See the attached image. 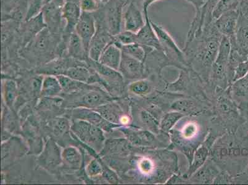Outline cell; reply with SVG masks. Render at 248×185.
Wrapping results in <instances>:
<instances>
[{
    "mask_svg": "<svg viewBox=\"0 0 248 185\" xmlns=\"http://www.w3.org/2000/svg\"><path fill=\"white\" fill-rule=\"evenodd\" d=\"M97 30L96 20L93 13H82L77 24L75 31L82 40L88 54L90 42Z\"/></svg>",
    "mask_w": 248,
    "mask_h": 185,
    "instance_id": "obj_10",
    "label": "cell"
},
{
    "mask_svg": "<svg viewBox=\"0 0 248 185\" xmlns=\"http://www.w3.org/2000/svg\"><path fill=\"white\" fill-rule=\"evenodd\" d=\"M88 64L94 71L96 72L101 78V83L105 85L107 90L108 87L111 89L112 87H121L124 82V77L121 72L101 64L98 62L88 59Z\"/></svg>",
    "mask_w": 248,
    "mask_h": 185,
    "instance_id": "obj_8",
    "label": "cell"
},
{
    "mask_svg": "<svg viewBox=\"0 0 248 185\" xmlns=\"http://www.w3.org/2000/svg\"><path fill=\"white\" fill-rule=\"evenodd\" d=\"M247 129H248V123H247Z\"/></svg>",
    "mask_w": 248,
    "mask_h": 185,
    "instance_id": "obj_46",
    "label": "cell"
},
{
    "mask_svg": "<svg viewBox=\"0 0 248 185\" xmlns=\"http://www.w3.org/2000/svg\"><path fill=\"white\" fill-rule=\"evenodd\" d=\"M3 90L4 102L8 107L12 108L17 100L18 91L16 83L13 80H6Z\"/></svg>",
    "mask_w": 248,
    "mask_h": 185,
    "instance_id": "obj_29",
    "label": "cell"
},
{
    "mask_svg": "<svg viewBox=\"0 0 248 185\" xmlns=\"http://www.w3.org/2000/svg\"><path fill=\"white\" fill-rule=\"evenodd\" d=\"M113 42V36L110 34L105 27L97 26L95 34L90 43L88 50L89 58L94 62H98L108 45Z\"/></svg>",
    "mask_w": 248,
    "mask_h": 185,
    "instance_id": "obj_7",
    "label": "cell"
},
{
    "mask_svg": "<svg viewBox=\"0 0 248 185\" xmlns=\"http://www.w3.org/2000/svg\"><path fill=\"white\" fill-rule=\"evenodd\" d=\"M67 55L70 58L78 61L88 60L89 56L81 38L75 31L68 37L67 42Z\"/></svg>",
    "mask_w": 248,
    "mask_h": 185,
    "instance_id": "obj_18",
    "label": "cell"
},
{
    "mask_svg": "<svg viewBox=\"0 0 248 185\" xmlns=\"http://www.w3.org/2000/svg\"><path fill=\"white\" fill-rule=\"evenodd\" d=\"M184 114L181 112L175 111L170 112L164 116L159 124V128L162 132H169L178 121L180 120Z\"/></svg>",
    "mask_w": 248,
    "mask_h": 185,
    "instance_id": "obj_30",
    "label": "cell"
},
{
    "mask_svg": "<svg viewBox=\"0 0 248 185\" xmlns=\"http://www.w3.org/2000/svg\"><path fill=\"white\" fill-rule=\"evenodd\" d=\"M78 6L82 13H93L99 8V3L96 0H79Z\"/></svg>",
    "mask_w": 248,
    "mask_h": 185,
    "instance_id": "obj_36",
    "label": "cell"
},
{
    "mask_svg": "<svg viewBox=\"0 0 248 185\" xmlns=\"http://www.w3.org/2000/svg\"><path fill=\"white\" fill-rule=\"evenodd\" d=\"M209 154V151L204 146L198 149L195 153L192 164L190 167V174H193L204 164Z\"/></svg>",
    "mask_w": 248,
    "mask_h": 185,
    "instance_id": "obj_32",
    "label": "cell"
},
{
    "mask_svg": "<svg viewBox=\"0 0 248 185\" xmlns=\"http://www.w3.org/2000/svg\"><path fill=\"white\" fill-rule=\"evenodd\" d=\"M128 89L136 95L145 96L150 93L152 90V85L147 80H139L131 83Z\"/></svg>",
    "mask_w": 248,
    "mask_h": 185,
    "instance_id": "obj_31",
    "label": "cell"
},
{
    "mask_svg": "<svg viewBox=\"0 0 248 185\" xmlns=\"http://www.w3.org/2000/svg\"><path fill=\"white\" fill-rule=\"evenodd\" d=\"M71 123L65 117H58L51 121L52 134L55 137H62L71 130Z\"/></svg>",
    "mask_w": 248,
    "mask_h": 185,
    "instance_id": "obj_28",
    "label": "cell"
},
{
    "mask_svg": "<svg viewBox=\"0 0 248 185\" xmlns=\"http://www.w3.org/2000/svg\"><path fill=\"white\" fill-rule=\"evenodd\" d=\"M144 15H145L146 23L145 26L136 33V43L142 46H149L157 50L162 51L158 38L151 24V19L149 17L148 13H145Z\"/></svg>",
    "mask_w": 248,
    "mask_h": 185,
    "instance_id": "obj_15",
    "label": "cell"
},
{
    "mask_svg": "<svg viewBox=\"0 0 248 185\" xmlns=\"http://www.w3.org/2000/svg\"><path fill=\"white\" fill-rule=\"evenodd\" d=\"M158 1V0H143V4H142V11H143V14L148 12V7L151 4L155 3V2ZM188 2L194 4L195 1L194 0H187Z\"/></svg>",
    "mask_w": 248,
    "mask_h": 185,
    "instance_id": "obj_40",
    "label": "cell"
},
{
    "mask_svg": "<svg viewBox=\"0 0 248 185\" xmlns=\"http://www.w3.org/2000/svg\"><path fill=\"white\" fill-rule=\"evenodd\" d=\"M127 0H110L104 13L105 28L112 36L122 31L123 24V9Z\"/></svg>",
    "mask_w": 248,
    "mask_h": 185,
    "instance_id": "obj_3",
    "label": "cell"
},
{
    "mask_svg": "<svg viewBox=\"0 0 248 185\" xmlns=\"http://www.w3.org/2000/svg\"><path fill=\"white\" fill-rule=\"evenodd\" d=\"M239 11H240V13L241 15H243L246 19L248 20V6L247 7L241 9V10H239Z\"/></svg>",
    "mask_w": 248,
    "mask_h": 185,
    "instance_id": "obj_42",
    "label": "cell"
},
{
    "mask_svg": "<svg viewBox=\"0 0 248 185\" xmlns=\"http://www.w3.org/2000/svg\"><path fill=\"white\" fill-rule=\"evenodd\" d=\"M151 24L158 38L162 51L165 55L167 56L170 55V58H174L180 62H185L184 52L179 48L168 31H167L160 25L153 22L152 20H151Z\"/></svg>",
    "mask_w": 248,
    "mask_h": 185,
    "instance_id": "obj_5",
    "label": "cell"
},
{
    "mask_svg": "<svg viewBox=\"0 0 248 185\" xmlns=\"http://www.w3.org/2000/svg\"><path fill=\"white\" fill-rule=\"evenodd\" d=\"M140 169L144 173L149 172L152 169V164L148 159H143L140 164Z\"/></svg>",
    "mask_w": 248,
    "mask_h": 185,
    "instance_id": "obj_39",
    "label": "cell"
},
{
    "mask_svg": "<svg viewBox=\"0 0 248 185\" xmlns=\"http://www.w3.org/2000/svg\"><path fill=\"white\" fill-rule=\"evenodd\" d=\"M113 40L114 44L119 47L135 44L136 43V33L127 31H122L118 34L113 36Z\"/></svg>",
    "mask_w": 248,
    "mask_h": 185,
    "instance_id": "obj_33",
    "label": "cell"
},
{
    "mask_svg": "<svg viewBox=\"0 0 248 185\" xmlns=\"http://www.w3.org/2000/svg\"><path fill=\"white\" fill-rule=\"evenodd\" d=\"M172 108L176 111L181 112L184 114L186 112L192 111L194 108V103L190 100L178 101L173 103Z\"/></svg>",
    "mask_w": 248,
    "mask_h": 185,
    "instance_id": "obj_37",
    "label": "cell"
},
{
    "mask_svg": "<svg viewBox=\"0 0 248 185\" xmlns=\"http://www.w3.org/2000/svg\"><path fill=\"white\" fill-rule=\"evenodd\" d=\"M145 70V63L123 53L119 71L124 79L129 80H139L143 77Z\"/></svg>",
    "mask_w": 248,
    "mask_h": 185,
    "instance_id": "obj_12",
    "label": "cell"
},
{
    "mask_svg": "<svg viewBox=\"0 0 248 185\" xmlns=\"http://www.w3.org/2000/svg\"><path fill=\"white\" fill-rule=\"evenodd\" d=\"M140 118L143 123L149 129L154 132H157L159 128V124L155 120L152 114L149 113L146 110H143L140 112Z\"/></svg>",
    "mask_w": 248,
    "mask_h": 185,
    "instance_id": "obj_34",
    "label": "cell"
},
{
    "mask_svg": "<svg viewBox=\"0 0 248 185\" xmlns=\"http://www.w3.org/2000/svg\"><path fill=\"white\" fill-rule=\"evenodd\" d=\"M90 69L91 70L87 68L83 64L75 65V66L69 67L63 75L69 77L78 82L90 84L92 82V77L94 72L91 67Z\"/></svg>",
    "mask_w": 248,
    "mask_h": 185,
    "instance_id": "obj_24",
    "label": "cell"
},
{
    "mask_svg": "<svg viewBox=\"0 0 248 185\" xmlns=\"http://www.w3.org/2000/svg\"><path fill=\"white\" fill-rule=\"evenodd\" d=\"M196 128L194 125H188L184 130V135L186 137H191L195 134Z\"/></svg>",
    "mask_w": 248,
    "mask_h": 185,
    "instance_id": "obj_41",
    "label": "cell"
},
{
    "mask_svg": "<svg viewBox=\"0 0 248 185\" xmlns=\"http://www.w3.org/2000/svg\"><path fill=\"white\" fill-rule=\"evenodd\" d=\"M67 94L66 103L68 106L66 107L73 109L85 108L93 109L114 101L109 92L93 84L79 92Z\"/></svg>",
    "mask_w": 248,
    "mask_h": 185,
    "instance_id": "obj_1",
    "label": "cell"
},
{
    "mask_svg": "<svg viewBox=\"0 0 248 185\" xmlns=\"http://www.w3.org/2000/svg\"><path fill=\"white\" fill-rule=\"evenodd\" d=\"M56 77L58 78L59 82L62 86V91L65 94H71L79 92L80 90L86 89L90 85L73 80L63 74L56 76Z\"/></svg>",
    "mask_w": 248,
    "mask_h": 185,
    "instance_id": "obj_26",
    "label": "cell"
},
{
    "mask_svg": "<svg viewBox=\"0 0 248 185\" xmlns=\"http://www.w3.org/2000/svg\"><path fill=\"white\" fill-rule=\"evenodd\" d=\"M73 58L71 60L67 59H59L53 61L48 64H45L40 69V74H44L45 75L58 76L64 74L65 72L67 71L69 67H73L70 65L71 64H74L78 62V60H76L75 62H72Z\"/></svg>",
    "mask_w": 248,
    "mask_h": 185,
    "instance_id": "obj_21",
    "label": "cell"
},
{
    "mask_svg": "<svg viewBox=\"0 0 248 185\" xmlns=\"http://www.w3.org/2000/svg\"><path fill=\"white\" fill-rule=\"evenodd\" d=\"M240 0H219L213 12L214 21L229 11L238 10Z\"/></svg>",
    "mask_w": 248,
    "mask_h": 185,
    "instance_id": "obj_27",
    "label": "cell"
},
{
    "mask_svg": "<svg viewBox=\"0 0 248 185\" xmlns=\"http://www.w3.org/2000/svg\"><path fill=\"white\" fill-rule=\"evenodd\" d=\"M62 164L69 170H78L82 164V157L79 150L74 146H68L62 151Z\"/></svg>",
    "mask_w": 248,
    "mask_h": 185,
    "instance_id": "obj_19",
    "label": "cell"
},
{
    "mask_svg": "<svg viewBox=\"0 0 248 185\" xmlns=\"http://www.w3.org/2000/svg\"><path fill=\"white\" fill-rule=\"evenodd\" d=\"M240 11L234 10L225 13L214 21L218 32L222 36L231 38L235 33Z\"/></svg>",
    "mask_w": 248,
    "mask_h": 185,
    "instance_id": "obj_14",
    "label": "cell"
},
{
    "mask_svg": "<svg viewBox=\"0 0 248 185\" xmlns=\"http://www.w3.org/2000/svg\"><path fill=\"white\" fill-rule=\"evenodd\" d=\"M127 4V7L123 13L124 31L136 33L145 26V15L138 4L135 2L129 1Z\"/></svg>",
    "mask_w": 248,
    "mask_h": 185,
    "instance_id": "obj_6",
    "label": "cell"
},
{
    "mask_svg": "<svg viewBox=\"0 0 248 185\" xmlns=\"http://www.w3.org/2000/svg\"><path fill=\"white\" fill-rule=\"evenodd\" d=\"M123 132L130 143L137 146H146L152 143L155 137L147 131H135L130 128H122Z\"/></svg>",
    "mask_w": 248,
    "mask_h": 185,
    "instance_id": "obj_23",
    "label": "cell"
},
{
    "mask_svg": "<svg viewBox=\"0 0 248 185\" xmlns=\"http://www.w3.org/2000/svg\"><path fill=\"white\" fill-rule=\"evenodd\" d=\"M97 1H98V3L99 4L100 3H104V4H107L110 1V0H96Z\"/></svg>",
    "mask_w": 248,
    "mask_h": 185,
    "instance_id": "obj_44",
    "label": "cell"
},
{
    "mask_svg": "<svg viewBox=\"0 0 248 185\" xmlns=\"http://www.w3.org/2000/svg\"><path fill=\"white\" fill-rule=\"evenodd\" d=\"M82 15L79 6L78 4L71 1H65L62 11L63 19L66 21L65 32L70 35L75 31L77 24Z\"/></svg>",
    "mask_w": 248,
    "mask_h": 185,
    "instance_id": "obj_16",
    "label": "cell"
},
{
    "mask_svg": "<svg viewBox=\"0 0 248 185\" xmlns=\"http://www.w3.org/2000/svg\"><path fill=\"white\" fill-rule=\"evenodd\" d=\"M63 92L58 79L55 76L46 75L43 80L40 97L54 98L62 94Z\"/></svg>",
    "mask_w": 248,
    "mask_h": 185,
    "instance_id": "obj_22",
    "label": "cell"
},
{
    "mask_svg": "<svg viewBox=\"0 0 248 185\" xmlns=\"http://www.w3.org/2000/svg\"><path fill=\"white\" fill-rule=\"evenodd\" d=\"M93 109L109 123L121 125V117L124 115L120 107L113 101Z\"/></svg>",
    "mask_w": 248,
    "mask_h": 185,
    "instance_id": "obj_20",
    "label": "cell"
},
{
    "mask_svg": "<svg viewBox=\"0 0 248 185\" xmlns=\"http://www.w3.org/2000/svg\"><path fill=\"white\" fill-rule=\"evenodd\" d=\"M230 38L231 47L236 49L240 55L247 60L248 58V20L240 13L235 33Z\"/></svg>",
    "mask_w": 248,
    "mask_h": 185,
    "instance_id": "obj_11",
    "label": "cell"
},
{
    "mask_svg": "<svg viewBox=\"0 0 248 185\" xmlns=\"http://www.w3.org/2000/svg\"><path fill=\"white\" fill-rule=\"evenodd\" d=\"M122 52L120 47L117 46L114 42L108 45L104 50L98 62L110 68L119 71L120 66Z\"/></svg>",
    "mask_w": 248,
    "mask_h": 185,
    "instance_id": "obj_17",
    "label": "cell"
},
{
    "mask_svg": "<svg viewBox=\"0 0 248 185\" xmlns=\"http://www.w3.org/2000/svg\"><path fill=\"white\" fill-rule=\"evenodd\" d=\"M248 6V0H240V4L239 6V10L247 7Z\"/></svg>",
    "mask_w": 248,
    "mask_h": 185,
    "instance_id": "obj_43",
    "label": "cell"
},
{
    "mask_svg": "<svg viewBox=\"0 0 248 185\" xmlns=\"http://www.w3.org/2000/svg\"><path fill=\"white\" fill-rule=\"evenodd\" d=\"M248 73V58L244 62L239 63L237 67L234 71L233 81L239 80V79L243 77Z\"/></svg>",
    "mask_w": 248,
    "mask_h": 185,
    "instance_id": "obj_38",
    "label": "cell"
},
{
    "mask_svg": "<svg viewBox=\"0 0 248 185\" xmlns=\"http://www.w3.org/2000/svg\"><path fill=\"white\" fill-rule=\"evenodd\" d=\"M71 131L82 143L93 149L96 153L103 150L105 137L103 130L91 123L79 119H73Z\"/></svg>",
    "mask_w": 248,
    "mask_h": 185,
    "instance_id": "obj_2",
    "label": "cell"
},
{
    "mask_svg": "<svg viewBox=\"0 0 248 185\" xmlns=\"http://www.w3.org/2000/svg\"><path fill=\"white\" fill-rule=\"evenodd\" d=\"M245 174L247 175V178H248V166L247 167V169H246Z\"/></svg>",
    "mask_w": 248,
    "mask_h": 185,
    "instance_id": "obj_45",
    "label": "cell"
},
{
    "mask_svg": "<svg viewBox=\"0 0 248 185\" xmlns=\"http://www.w3.org/2000/svg\"><path fill=\"white\" fill-rule=\"evenodd\" d=\"M120 48L123 53L127 54V55L143 62H145L148 54L155 49L151 47L142 46L137 43L123 45L120 47Z\"/></svg>",
    "mask_w": 248,
    "mask_h": 185,
    "instance_id": "obj_25",
    "label": "cell"
},
{
    "mask_svg": "<svg viewBox=\"0 0 248 185\" xmlns=\"http://www.w3.org/2000/svg\"><path fill=\"white\" fill-rule=\"evenodd\" d=\"M85 171L90 177H94L103 173L104 168L102 165L96 159H93L88 164Z\"/></svg>",
    "mask_w": 248,
    "mask_h": 185,
    "instance_id": "obj_35",
    "label": "cell"
},
{
    "mask_svg": "<svg viewBox=\"0 0 248 185\" xmlns=\"http://www.w3.org/2000/svg\"><path fill=\"white\" fill-rule=\"evenodd\" d=\"M38 163L50 171L55 170L62 164V151L53 139H49L38 158Z\"/></svg>",
    "mask_w": 248,
    "mask_h": 185,
    "instance_id": "obj_4",
    "label": "cell"
},
{
    "mask_svg": "<svg viewBox=\"0 0 248 185\" xmlns=\"http://www.w3.org/2000/svg\"><path fill=\"white\" fill-rule=\"evenodd\" d=\"M218 1L219 0H206L202 7L196 10L195 17L190 26L191 30L202 31L204 27L214 21L212 15Z\"/></svg>",
    "mask_w": 248,
    "mask_h": 185,
    "instance_id": "obj_13",
    "label": "cell"
},
{
    "mask_svg": "<svg viewBox=\"0 0 248 185\" xmlns=\"http://www.w3.org/2000/svg\"><path fill=\"white\" fill-rule=\"evenodd\" d=\"M73 119H79L93 124L105 131H110L113 128L120 127L121 125L109 123L101 116L98 112L92 109L85 108H74L71 112Z\"/></svg>",
    "mask_w": 248,
    "mask_h": 185,
    "instance_id": "obj_9",
    "label": "cell"
}]
</instances>
